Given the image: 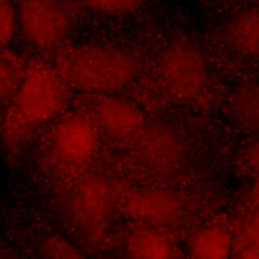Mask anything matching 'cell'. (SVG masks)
Returning <instances> with one entry per match:
<instances>
[{
	"label": "cell",
	"instance_id": "6da1fadb",
	"mask_svg": "<svg viewBox=\"0 0 259 259\" xmlns=\"http://www.w3.org/2000/svg\"><path fill=\"white\" fill-rule=\"evenodd\" d=\"M67 88L55 67L40 62L28 65L4 113L5 145L9 148L20 146L36 127L57 116L66 105Z\"/></svg>",
	"mask_w": 259,
	"mask_h": 259
},
{
	"label": "cell",
	"instance_id": "7a4b0ae2",
	"mask_svg": "<svg viewBox=\"0 0 259 259\" xmlns=\"http://www.w3.org/2000/svg\"><path fill=\"white\" fill-rule=\"evenodd\" d=\"M138 57L126 50L77 46L58 57L55 69L68 87L98 95L127 87L140 71Z\"/></svg>",
	"mask_w": 259,
	"mask_h": 259
},
{
	"label": "cell",
	"instance_id": "3957f363",
	"mask_svg": "<svg viewBox=\"0 0 259 259\" xmlns=\"http://www.w3.org/2000/svg\"><path fill=\"white\" fill-rule=\"evenodd\" d=\"M163 90L180 101L193 100L207 82V68L201 54L192 45L174 42L164 50L157 67Z\"/></svg>",
	"mask_w": 259,
	"mask_h": 259
},
{
	"label": "cell",
	"instance_id": "277c9868",
	"mask_svg": "<svg viewBox=\"0 0 259 259\" xmlns=\"http://www.w3.org/2000/svg\"><path fill=\"white\" fill-rule=\"evenodd\" d=\"M18 17L24 38L38 50L59 47L73 27L72 13L59 0H22Z\"/></svg>",
	"mask_w": 259,
	"mask_h": 259
},
{
	"label": "cell",
	"instance_id": "5b68a950",
	"mask_svg": "<svg viewBox=\"0 0 259 259\" xmlns=\"http://www.w3.org/2000/svg\"><path fill=\"white\" fill-rule=\"evenodd\" d=\"M133 142V163L148 177H172L185 161V152L179 139L162 126L144 127Z\"/></svg>",
	"mask_w": 259,
	"mask_h": 259
},
{
	"label": "cell",
	"instance_id": "8992f818",
	"mask_svg": "<svg viewBox=\"0 0 259 259\" xmlns=\"http://www.w3.org/2000/svg\"><path fill=\"white\" fill-rule=\"evenodd\" d=\"M98 127L89 115L72 113L53 128L49 145L55 159L66 167L77 168L89 162L98 148Z\"/></svg>",
	"mask_w": 259,
	"mask_h": 259
},
{
	"label": "cell",
	"instance_id": "52a82bcc",
	"mask_svg": "<svg viewBox=\"0 0 259 259\" xmlns=\"http://www.w3.org/2000/svg\"><path fill=\"white\" fill-rule=\"evenodd\" d=\"M103 178L90 176L76 188L69 201L70 218L87 236L97 238L112 217L114 196Z\"/></svg>",
	"mask_w": 259,
	"mask_h": 259
},
{
	"label": "cell",
	"instance_id": "ba28073f",
	"mask_svg": "<svg viewBox=\"0 0 259 259\" xmlns=\"http://www.w3.org/2000/svg\"><path fill=\"white\" fill-rule=\"evenodd\" d=\"M98 130L117 141L136 138L144 128V118L132 103L108 95H100L92 102L89 115Z\"/></svg>",
	"mask_w": 259,
	"mask_h": 259
},
{
	"label": "cell",
	"instance_id": "9c48e42d",
	"mask_svg": "<svg viewBox=\"0 0 259 259\" xmlns=\"http://www.w3.org/2000/svg\"><path fill=\"white\" fill-rule=\"evenodd\" d=\"M126 207L135 218L157 228L174 224L183 212L178 197L163 189L135 191L128 196Z\"/></svg>",
	"mask_w": 259,
	"mask_h": 259
},
{
	"label": "cell",
	"instance_id": "30bf717a",
	"mask_svg": "<svg viewBox=\"0 0 259 259\" xmlns=\"http://www.w3.org/2000/svg\"><path fill=\"white\" fill-rule=\"evenodd\" d=\"M124 252L133 258H170L175 256L176 249L159 228L147 225L130 233L124 243Z\"/></svg>",
	"mask_w": 259,
	"mask_h": 259
},
{
	"label": "cell",
	"instance_id": "8fae6325",
	"mask_svg": "<svg viewBox=\"0 0 259 259\" xmlns=\"http://www.w3.org/2000/svg\"><path fill=\"white\" fill-rule=\"evenodd\" d=\"M228 114L238 127L259 131V87L244 85L236 89L229 98Z\"/></svg>",
	"mask_w": 259,
	"mask_h": 259
},
{
	"label": "cell",
	"instance_id": "7c38bea8",
	"mask_svg": "<svg viewBox=\"0 0 259 259\" xmlns=\"http://www.w3.org/2000/svg\"><path fill=\"white\" fill-rule=\"evenodd\" d=\"M228 37L241 54L259 58V9L236 16L229 25Z\"/></svg>",
	"mask_w": 259,
	"mask_h": 259
},
{
	"label": "cell",
	"instance_id": "4fadbf2b",
	"mask_svg": "<svg viewBox=\"0 0 259 259\" xmlns=\"http://www.w3.org/2000/svg\"><path fill=\"white\" fill-rule=\"evenodd\" d=\"M230 234L222 227L210 226L199 230L189 243V253L194 258H226L233 251Z\"/></svg>",
	"mask_w": 259,
	"mask_h": 259
},
{
	"label": "cell",
	"instance_id": "5bb4252c",
	"mask_svg": "<svg viewBox=\"0 0 259 259\" xmlns=\"http://www.w3.org/2000/svg\"><path fill=\"white\" fill-rule=\"evenodd\" d=\"M17 56L3 52L1 58V99L3 107L14 97L25 73Z\"/></svg>",
	"mask_w": 259,
	"mask_h": 259
},
{
	"label": "cell",
	"instance_id": "9a60e30c",
	"mask_svg": "<svg viewBox=\"0 0 259 259\" xmlns=\"http://www.w3.org/2000/svg\"><path fill=\"white\" fill-rule=\"evenodd\" d=\"M233 250L240 257L259 258V211L246 222Z\"/></svg>",
	"mask_w": 259,
	"mask_h": 259
},
{
	"label": "cell",
	"instance_id": "2e32d148",
	"mask_svg": "<svg viewBox=\"0 0 259 259\" xmlns=\"http://www.w3.org/2000/svg\"><path fill=\"white\" fill-rule=\"evenodd\" d=\"M145 0H82L89 9L103 14H125L135 11Z\"/></svg>",
	"mask_w": 259,
	"mask_h": 259
},
{
	"label": "cell",
	"instance_id": "e0dca14e",
	"mask_svg": "<svg viewBox=\"0 0 259 259\" xmlns=\"http://www.w3.org/2000/svg\"><path fill=\"white\" fill-rule=\"evenodd\" d=\"M19 25L18 12L15 10L10 0H1L0 2V37L1 45H8Z\"/></svg>",
	"mask_w": 259,
	"mask_h": 259
},
{
	"label": "cell",
	"instance_id": "ac0fdd59",
	"mask_svg": "<svg viewBox=\"0 0 259 259\" xmlns=\"http://www.w3.org/2000/svg\"><path fill=\"white\" fill-rule=\"evenodd\" d=\"M40 253L46 258H78L83 256L76 246L60 237L46 240L40 247Z\"/></svg>",
	"mask_w": 259,
	"mask_h": 259
},
{
	"label": "cell",
	"instance_id": "d6986e66",
	"mask_svg": "<svg viewBox=\"0 0 259 259\" xmlns=\"http://www.w3.org/2000/svg\"><path fill=\"white\" fill-rule=\"evenodd\" d=\"M239 168L250 174L259 173V140L248 145L239 157Z\"/></svg>",
	"mask_w": 259,
	"mask_h": 259
},
{
	"label": "cell",
	"instance_id": "ffe728a7",
	"mask_svg": "<svg viewBox=\"0 0 259 259\" xmlns=\"http://www.w3.org/2000/svg\"><path fill=\"white\" fill-rule=\"evenodd\" d=\"M253 195H254V200H255V203L259 206V180L257 181L255 187H254V190H253Z\"/></svg>",
	"mask_w": 259,
	"mask_h": 259
}]
</instances>
